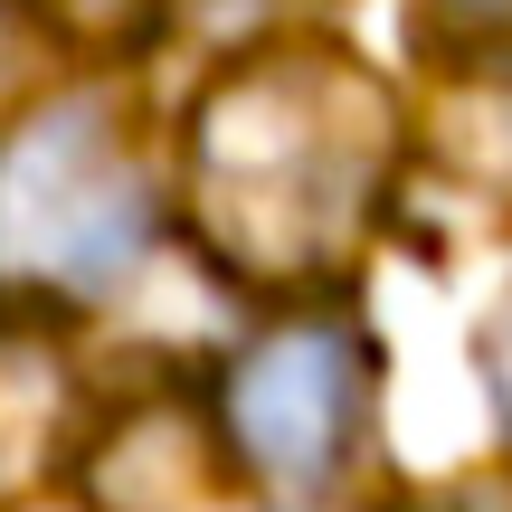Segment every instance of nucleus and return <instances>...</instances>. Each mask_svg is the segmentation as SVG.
Here are the masks:
<instances>
[{
	"mask_svg": "<svg viewBox=\"0 0 512 512\" xmlns=\"http://www.w3.org/2000/svg\"><path fill=\"white\" fill-rule=\"evenodd\" d=\"M399 181V105L332 38H266L209 67L181 124L190 247L256 294H313L370 247Z\"/></svg>",
	"mask_w": 512,
	"mask_h": 512,
	"instance_id": "obj_1",
	"label": "nucleus"
},
{
	"mask_svg": "<svg viewBox=\"0 0 512 512\" xmlns=\"http://www.w3.org/2000/svg\"><path fill=\"white\" fill-rule=\"evenodd\" d=\"M162 247L133 124L114 95H29L0 133V294L38 313H76L124 294Z\"/></svg>",
	"mask_w": 512,
	"mask_h": 512,
	"instance_id": "obj_2",
	"label": "nucleus"
},
{
	"mask_svg": "<svg viewBox=\"0 0 512 512\" xmlns=\"http://www.w3.org/2000/svg\"><path fill=\"white\" fill-rule=\"evenodd\" d=\"M370 408H380V351L332 304L266 313L209 380V418H219L238 484L294 503V512L332 503L361 475Z\"/></svg>",
	"mask_w": 512,
	"mask_h": 512,
	"instance_id": "obj_3",
	"label": "nucleus"
},
{
	"mask_svg": "<svg viewBox=\"0 0 512 512\" xmlns=\"http://www.w3.org/2000/svg\"><path fill=\"white\" fill-rule=\"evenodd\" d=\"M86 512H219L238 484L209 418V389H152L105 418V437L86 446Z\"/></svg>",
	"mask_w": 512,
	"mask_h": 512,
	"instance_id": "obj_4",
	"label": "nucleus"
},
{
	"mask_svg": "<svg viewBox=\"0 0 512 512\" xmlns=\"http://www.w3.org/2000/svg\"><path fill=\"white\" fill-rule=\"evenodd\" d=\"M67 408H76V370L57 342V313L0 294V503L48 475V456L67 446Z\"/></svg>",
	"mask_w": 512,
	"mask_h": 512,
	"instance_id": "obj_5",
	"label": "nucleus"
},
{
	"mask_svg": "<svg viewBox=\"0 0 512 512\" xmlns=\"http://www.w3.org/2000/svg\"><path fill=\"white\" fill-rule=\"evenodd\" d=\"M437 152H446V171H465L475 190L512 200V19H484V29L465 38V57L446 67Z\"/></svg>",
	"mask_w": 512,
	"mask_h": 512,
	"instance_id": "obj_6",
	"label": "nucleus"
},
{
	"mask_svg": "<svg viewBox=\"0 0 512 512\" xmlns=\"http://www.w3.org/2000/svg\"><path fill=\"white\" fill-rule=\"evenodd\" d=\"M475 361H484V389H494V418H503V437H512V285L494 294V313H484V332H475Z\"/></svg>",
	"mask_w": 512,
	"mask_h": 512,
	"instance_id": "obj_7",
	"label": "nucleus"
},
{
	"mask_svg": "<svg viewBox=\"0 0 512 512\" xmlns=\"http://www.w3.org/2000/svg\"><path fill=\"white\" fill-rule=\"evenodd\" d=\"M427 512H512L503 484H465V494H446V503H427Z\"/></svg>",
	"mask_w": 512,
	"mask_h": 512,
	"instance_id": "obj_8",
	"label": "nucleus"
},
{
	"mask_svg": "<svg viewBox=\"0 0 512 512\" xmlns=\"http://www.w3.org/2000/svg\"><path fill=\"white\" fill-rule=\"evenodd\" d=\"M57 512H86V503H57Z\"/></svg>",
	"mask_w": 512,
	"mask_h": 512,
	"instance_id": "obj_9",
	"label": "nucleus"
}]
</instances>
